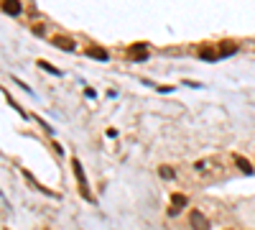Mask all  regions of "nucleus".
Masks as SVG:
<instances>
[{
    "label": "nucleus",
    "instance_id": "obj_1",
    "mask_svg": "<svg viewBox=\"0 0 255 230\" xmlns=\"http://www.w3.org/2000/svg\"><path fill=\"white\" fill-rule=\"evenodd\" d=\"M72 169H74L77 182H79V192L84 195V200H87V202H92V192H90V187H87V177H84V172H82V166H79L77 159H72Z\"/></svg>",
    "mask_w": 255,
    "mask_h": 230
},
{
    "label": "nucleus",
    "instance_id": "obj_2",
    "mask_svg": "<svg viewBox=\"0 0 255 230\" xmlns=\"http://www.w3.org/2000/svg\"><path fill=\"white\" fill-rule=\"evenodd\" d=\"M189 225H191V230H209V220L199 210H191L189 213Z\"/></svg>",
    "mask_w": 255,
    "mask_h": 230
},
{
    "label": "nucleus",
    "instance_id": "obj_3",
    "mask_svg": "<svg viewBox=\"0 0 255 230\" xmlns=\"http://www.w3.org/2000/svg\"><path fill=\"white\" fill-rule=\"evenodd\" d=\"M128 56H130V61H145L148 59V49L143 44H133L130 49H128Z\"/></svg>",
    "mask_w": 255,
    "mask_h": 230
},
{
    "label": "nucleus",
    "instance_id": "obj_4",
    "mask_svg": "<svg viewBox=\"0 0 255 230\" xmlns=\"http://www.w3.org/2000/svg\"><path fill=\"white\" fill-rule=\"evenodd\" d=\"M3 10L8 13V15H20V0H3Z\"/></svg>",
    "mask_w": 255,
    "mask_h": 230
},
{
    "label": "nucleus",
    "instance_id": "obj_5",
    "mask_svg": "<svg viewBox=\"0 0 255 230\" xmlns=\"http://www.w3.org/2000/svg\"><path fill=\"white\" fill-rule=\"evenodd\" d=\"M54 46H59V49H64V51H72L77 44L72 38H67V36H59V38H54Z\"/></svg>",
    "mask_w": 255,
    "mask_h": 230
},
{
    "label": "nucleus",
    "instance_id": "obj_6",
    "mask_svg": "<svg viewBox=\"0 0 255 230\" xmlns=\"http://www.w3.org/2000/svg\"><path fill=\"white\" fill-rule=\"evenodd\" d=\"M87 56H92V59H100V61H108V51H105V49H100V46H90V49H87Z\"/></svg>",
    "mask_w": 255,
    "mask_h": 230
},
{
    "label": "nucleus",
    "instance_id": "obj_7",
    "mask_svg": "<svg viewBox=\"0 0 255 230\" xmlns=\"http://www.w3.org/2000/svg\"><path fill=\"white\" fill-rule=\"evenodd\" d=\"M171 202H174V207H171L168 213H171V215H176V213L181 210V207L186 205V197H184V195H174V197H171Z\"/></svg>",
    "mask_w": 255,
    "mask_h": 230
},
{
    "label": "nucleus",
    "instance_id": "obj_8",
    "mask_svg": "<svg viewBox=\"0 0 255 230\" xmlns=\"http://www.w3.org/2000/svg\"><path fill=\"white\" fill-rule=\"evenodd\" d=\"M199 56H202L204 61H217V59H220V56H217V51H215V49H209V46H202Z\"/></svg>",
    "mask_w": 255,
    "mask_h": 230
},
{
    "label": "nucleus",
    "instance_id": "obj_9",
    "mask_svg": "<svg viewBox=\"0 0 255 230\" xmlns=\"http://www.w3.org/2000/svg\"><path fill=\"white\" fill-rule=\"evenodd\" d=\"M235 161H238V166L245 172V174H253V164L248 161V159H243V156H235Z\"/></svg>",
    "mask_w": 255,
    "mask_h": 230
},
{
    "label": "nucleus",
    "instance_id": "obj_10",
    "mask_svg": "<svg viewBox=\"0 0 255 230\" xmlns=\"http://www.w3.org/2000/svg\"><path fill=\"white\" fill-rule=\"evenodd\" d=\"M238 51V44H222L220 46V56H232Z\"/></svg>",
    "mask_w": 255,
    "mask_h": 230
},
{
    "label": "nucleus",
    "instance_id": "obj_11",
    "mask_svg": "<svg viewBox=\"0 0 255 230\" xmlns=\"http://www.w3.org/2000/svg\"><path fill=\"white\" fill-rule=\"evenodd\" d=\"M38 67H41V69H46V72H49V74H54V77H59V74H61V69H56V67L46 64V61H38Z\"/></svg>",
    "mask_w": 255,
    "mask_h": 230
},
{
    "label": "nucleus",
    "instance_id": "obj_12",
    "mask_svg": "<svg viewBox=\"0 0 255 230\" xmlns=\"http://www.w3.org/2000/svg\"><path fill=\"white\" fill-rule=\"evenodd\" d=\"M158 174H161V177H166V179H171V177H174V172L168 169V166H161V169H158Z\"/></svg>",
    "mask_w": 255,
    "mask_h": 230
}]
</instances>
